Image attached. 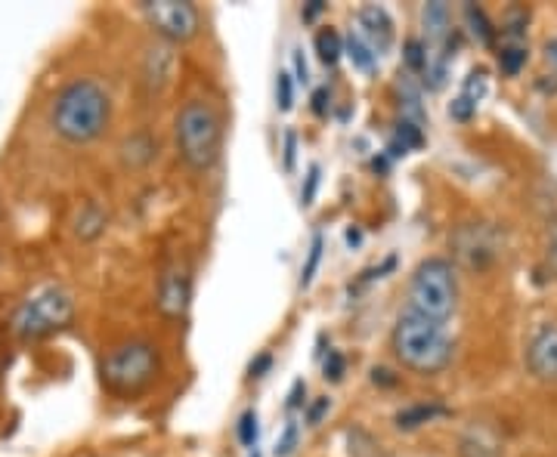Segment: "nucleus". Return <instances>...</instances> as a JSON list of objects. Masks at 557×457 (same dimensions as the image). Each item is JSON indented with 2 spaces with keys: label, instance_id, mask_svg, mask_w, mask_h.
I'll use <instances>...</instances> for the list:
<instances>
[{
  "label": "nucleus",
  "instance_id": "obj_37",
  "mask_svg": "<svg viewBox=\"0 0 557 457\" xmlns=\"http://www.w3.org/2000/svg\"><path fill=\"white\" fill-rule=\"evenodd\" d=\"M325 109H328V87H319V90L313 93V112L325 114Z\"/></svg>",
  "mask_w": 557,
  "mask_h": 457
},
{
  "label": "nucleus",
  "instance_id": "obj_16",
  "mask_svg": "<svg viewBox=\"0 0 557 457\" xmlns=\"http://www.w3.org/2000/svg\"><path fill=\"white\" fill-rule=\"evenodd\" d=\"M105 223H109L105 211L90 201V204L80 207V213H78V220H75V232H78V238L93 241V238H99V235L105 232Z\"/></svg>",
  "mask_w": 557,
  "mask_h": 457
},
{
  "label": "nucleus",
  "instance_id": "obj_29",
  "mask_svg": "<svg viewBox=\"0 0 557 457\" xmlns=\"http://www.w3.org/2000/svg\"><path fill=\"white\" fill-rule=\"evenodd\" d=\"M319 164H313L310 170H307V179H304V189H300V204L310 207L313 201H316V189H319Z\"/></svg>",
  "mask_w": 557,
  "mask_h": 457
},
{
  "label": "nucleus",
  "instance_id": "obj_31",
  "mask_svg": "<svg viewBox=\"0 0 557 457\" xmlns=\"http://www.w3.org/2000/svg\"><path fill=\"white\" fill-rule=\"evenodd\" d=\"M474 112H477V109H474V105L468 103V99H461V96H455L452 105H449V114H452L455 120H471Z\"/></svg>",
  "mask_w": 557,
  "mask_h": 457
},
{
  "label": "nucleus",
  "instance_id": "obj_4",
  "mask_svg": "<svg viewBox=\"0 0 557 457\" xmlns=\"http://www.w3.org/2000/svg\"><path fill=\"white\" fill-rule=\"evenodd\" d=\"M455 306H459V275H455V266L443 257L421 260L412 278H409V309L443 325V321L452 319Z\"/></svg>",
  "mask_w": 557,
  "mask_h": 457
},
{
  "label": "nucleus",
  "instance_id": "obj_22",
  "mask_svg": "<svg viewBox=\"0 0 557 457\" xmlns=\"http://www.w3.org/2000/svg\"><path fill=\"white\" fill-rule=\"evenodd\" d=\"M461 99H468V103L477 109V105L483 103V96H486V71L483 69H474L471 75L465 78V87H461V93H459Z\"/></svg>",
  "mask_w": 557,
  "mask_h": 457
},
{
  "label": "nucleus",
  "instance_id": "obj_6",
  "mask_svg": "<svg viewBox=\"0 0 557 457\" xmlns=\"http://www.w3.org/2000/svg\"><path fill=\"white\" fill-rule=\"evenodd\" d=\"M158 374V349L149 340H127L103 359V383L112 393H137Z\"/></svg>",
  "mask_w": 557,
  "mask_h": 457
},
{
  "label": "nucleus",
  "instance_id": "obj_36",
  "mask_svg": "<svg viewBox=\"0 0 557 457\" xmlns=\"http://www.w3.org/2000/svg\"><path fill=\"white\" fill-rule=\"evenodd\" d=\"M328 405H332V402H328L325 395H322L319 402H313V405L307 408V423H310V427H316V423L322 420V414L328 411Z\"/></svg>",
  "mask_w": 557,
  "mask_h": 457
},
{
  "label": "nucleus",
  "instance_id": "obj_2",
  "mask_svg": "<svg viewBox=\"0 0 557 457\" xmlns=\"http://www.w3.org/2000/svg\"><path fill=\"white\" fill-rule=\"evenodd\" d=\"M391 346L402 365L418 374L443 371V368L452 361V349H455L446 328L425 319V315L412 312V309H406L397 319L393 334H391Z\"/></svg>",
  "mask_w": 557,
  "mask_h": 457
},
{
  "label": "nucleus",
  "instance_id": "obj_18",
  "mask_svg": "<svg viewBox=\"0 0 557 457\" xmlns=\"http://www.w3.org/2000/svg\"><path fill=\"white\" fill-rule=\"evenodd\" d=\"M316 56L322 65L334 69V65L341 62V56H344V37H341L334 29H322L316 35Z\"/></svg>",
  "mask_w": 557,
  "mask_h": 457
},
{
  "label": "nucleus",
  "instance_id": "obj_14",
  "mask_svg": "<svg viewBox=\"0 0 557 457\" xmlns=\"http://www.w3.org/2000/svg\"><path fill=\"white\" fill-rule=\"evenodd\" d=\"M421 22H425V31H427V40H431V44H446L449 40L452 16H449V6L443 4V0L425 4V10H421Z\"/></svg>",
  "mask_w": 557,
  "mask_h": 457
},
{
  "label": "nucleus",
  "instance_id": "obj_28",
  "mask_svg": "<svg viewBox=\"0 0 557 457\" xmlns=\"http://www.w3.org/2000/svg\"><path fill=\"white\" fill-rule=\"evenodd\" d=\"M298 436H300V427L294 420L285 423V429H282L279 442H276V457H288L294 452V445H298Z\"/></svg>",
  "mask_w": 557,
  "mask_h": 457
},
{
  "label": "nucleus",
  "instance_id": "obj_11",
  "mask_svg": "<svg viewBox=\"0 0 557 457\" xmlns=\"http://www.w3.org/2000/svg\"><path fill=\"white\" fill-rule=\"evenodd\" d=\"M357 25H359L357 31L362 35V40H366V44L375 50V56H381V53L391 50V44H393V19H391V12H387L384 6H378V4L359 6Z\"/></svg>",
  "mask_w": 557,
  "mask_h": 457
},
{
  "label": "nucleus",
  "instance_id": "obj_8",
  "mask_svg": "<svg viewBox=\"0 0 557 457\" xmlns=\"http://www.w3.org/2000/svg\"><path fill=\"white\" fill-rule=\"evenodd\" d=\"M452 251L468 269H486L499 257V232L486 223H468L455 232Z\"/></svg>",
  "mask_w": 557,
  "mask_h": 457
},
{
  "label": "nucleus",
  "instance_id": "obj_25",
  "mask_svg": "<svg viewBox=\"0 0 557 457\" xmlns=\"http://www.w3.org/2000/svg\"><path fill=\"white\" fill-rule=\"evenodd\" d=\"M239 442L245 448H257V436H260V427H257V411L254 408H248L245 414L239 418Z\"/></svg>",
  "mask_w": 557,
  "mask_h": 457
},
{
  "label": "nucleus",
  "instance_id": "obj_19",
  "mask_svg": "<svg viewBox=\"0 0 557 457\" xmlns=\"http://www.w3.org/2000/svg\"><path fill=\"white\" fill-rule=\"evenodd\" d=\"M344 53L350 56V62H353V69H359V71H372L375 69V62H378V56H375V50L372 46L362 40L359 31H350L344 40Z\"/></svg>",
  "mask_w": 557,
  "mask_h": 457
},
{
  "label": "nucleus",
  "instance_id": "obj_30",
  "mask_svg": "<svg viewBox=\"0 0 557 457\" xmlns=\"http://www.w3.org/2000/svg\"><path fill=\"white\" fill-rule=\"evenodd\" d=\"M322 371H325V380L338 383L341 378H344V355L338 353V349H332L325 359V365H322Z\"/></svg>",
  "mask_w": 557,
  "mask_h": 457
},
{
  "label": "nucleus",
  "instance_id": "obj_15",
  "mask_svg": "<svg viewBox=\"0 0 557 457\" xmlns=\"http://www.w3.org/2000/svg\"><path fill=\"white\" fill-rule=\"evenodd\" d=\"M121 158H124L127 167H146L152 158H156V139L146 130L133 133L121 143Z\"/></svg>",
  "mask_w": 557,
  "mask_h": 457
},
{
  "label": "nucleus",
  "instance_id": "obj_40",
  "mask_svg": "<svg viewBox=\"0 0 557 457\" xmlns=\"http://www.w3.org/2000/svg\"><path fill=\"white\" fill-rule=\"evenodd\" d=\"M359 241H362L359 228H347V245H359Z\"/></svg>",
  "mask_w": 557,
  "mask_h": 457
},
{
  "label": "nucleus",
  "instance_id": "obj_38",
  "mask_svg": "<svg viewBox=\"0 0 557 457\" xmlns=\"http://www.w3.org/2000/svg\"><path fill=\"white\" fill-rule=\"evenodd\" d=\"M322 10H325V4H322V0H310V4L300 10V16H304V22H313V19H316Z\"/></svg>",
  "mask_w": 557,
  "mask_h": 457
},
{
  "label": "nucleus",
  "instance_id": "obj_35",
  "mask_svg": "<svg viewBox=\"0 0 557 457\" xmlns=\"http://www.w3.org/2000/svg\"><path fill=\"white\" fill-rule=\"evenodd\" d=\"M291 62H294V80H300V84H307L310 80V69H307V59H304V50H294L291 53Z\"/></svg>",
  "mask_w": 557,
  "mask_h": 457
},
{
  "label": "nucleus",
  "instance_id": "obj_41",
  "mask_svg": "<svg viewBox=\"0 0 557 457\" xmlns=\"http://www.w3.org/2000/svg\"><path fill=\"white\" fill-rule=\"evenodd\" d=\"M548 56H554V62H557V40H552V44H548Z\"/></svg>",
  "mask_w": 557,
  "mask_h": 457
},
{
  "label": "nucleus",
  "instance_id": "obj_39",
  "mask_svg": "<svg viewBox=\"0 0 557 457\" xmlns=\"http://www.w3.org/2000/svg\"><path fill=\"white\" fill-rule=\"evenodd\" d=\"M372 380H375V383H384V386H393V383H397V378H393V374L387 371V368H375V371H372Z\"/></svg>",
  "mask_w": 557,
  "mask_h": 457
},
{
  "label": "nucleus",
  "instance_id": "obj_12",
  "mask_svg": "<svg viewBox=\"0 0 557 457\" xmlns=\"http://www.w3.org/2000/svg\"><path fill=\"white\" fill-rule=\"evenodd\" d=\"M173 78V50L171 44H152L143 59V84L152 96L165 93V87Z\"/></svg>",
  "mask_w": 557,
  "mask_h": 457
},
{
  "label": "nucleus",
  "instance_id": "obj_33",
  "mask_svg": "<svg viewBox=\"0 0 557 457\" xmlns=\"http://www.w3.org/2000/svg\"><path fill=\"white\" fill-rule=\"evenodd\" d=\"M304 395H307V383H304V380H294L291 393H288V402H285L288 411H294V408L304 405Z\"/></svg>",
  "mask_w": 557,
  "mask_h": 457
},
{
  "label": "nucleus",
  "instance_id": "obj_7",
  "mask_svg": "<svg viewBox=\"0 0 557 457\" xmlns=\"http://www.w3.org/2000/svg\"><path fill=\"white\" fill-rule=\"evenodd\" d=\"M143 16L165 44H186L198 35V6L190 0H143Z\"/></svg>",
  "mask_w": 557,
  "mask_h": 457
},
{
  "label": "nucleus",
  "instance_id": "obj_5",
  "mask_svg": "<svg viewBox=\"0 0 557 457\" xmlns=\"http://www.w3.org/2000/svg\"><path fill=\"white\" fill-rule=\"evenodd\" d=\"M75 319V297L65 287L46 285L44 291L31 294L13 315V331L22 340H40L63 331Z\"/></svg>",
  "mask_w": 557,
  "mask_h": 457
},
{
  "label": "nucleus",
  "instance_id": "obj_1",
  "mask_svg": "<svg viewBox=\"0 0 557 457\" xmlns=\"http://www.w3.org/2000/svg\"><path fill=\"white\" fill-rule=\"evenodd\" d=\"M53 130L65 139V143H93L105 133L112 120V96L99 80L78 78L65 84L56 93L50 109Z\"/></svg>",
  "mask_w": 557,
  "mask_h": 457
},
{
  "label": "nucleus",
  "instance_id": "obj_17",
  "mask_svg": "<svg viewBox=\"0 0 557 457\" xmlns=\"http://www.w3.org/2000/svg\"><path fill=\"white\" fill-rule=\"evenodd\" d=\"M446 414V408L443 405H427V402H421V405H409V408H402V411L397 414V427L400 429H418V427H425V423H431L434 418H443Z\"/></svg>",
  "mask_w": 557,
  "mask_h": 457
},
{
  "label": "nucleus",
  "instance_id": "obj_9",
  "mask_svg": "<svg viewBox=\"0 0 557 457\" xmlns=\"http://www.w3.org/2000/svg\"><path fill=\"white\" fill-rule=\"evenodd\" d=\"M192 303V272L190 266L173 263L158 278V309L165 319H183Z\"/></svg>",
  "mask_w": 557,
  "mask_h": 457
},
{
  "label": "nucleus",
  "instance_id": "obj_20",
  "mask_svg": "<svg viewBox=\"0 0 557 457\" xmlns=\"http://www.w3.org/2000/svg\"><path fill=\"white\" fill-rule=\"evenodd\" d=\"M465 19H468V25H471V35L477 37V44H480V46H493L495 29H493V22H489L486 12H483V6H477V4H465Z\"/></svg>",
  "mask_w": 557,
  "mask_h": 457
},
{
  "label": "nucleus",
  "instance_id": "obj_26",
  "mask_svg": "<svg viewBox=\"0 0 557 457\" xmlns=\"http://www.w3.org/2000/svg\"><path fill=\"white\" fill-rule=\"evenodd\" d=\"M397 143L402 145V149H421L425 145V130H421L418 124H412V120H402L397 124Z\"/></svg>",
  "mask_w": 557,
  "mask_h": 457
},
{
  "label": "nucleus",
  "instance_id": "obj_32",
  "mask_svg": "<svg viewBox=\"0 0 557 457\" xmlns=\"http://www.w3.org/2000/svg\"><path fill=\"white\" fill-rule=\"evenodd\" d=\"M294 154H298V133L294 130H285V173H291L294 170Z\"/></svg>",
  "mask_w": 557,
  "mask_h": 457
},
{
  "label": "nucleus",
  "instance_id": "obj_21",
  "mask_svg": "<svg viewBox=\"0 0 557 457\" xmlns=\"http://www.w3.org/2000/svg\"><path fill=\"white\" fill-rule=\"evenodd\" d=\"M322 251H325V238L322 235H313L310 241V251H307L304 269H300V287H310L313 278H316V269L322 263Z\"/></svg>",
  "mask_w": 557,
  "mask_h": 457
},
{
  "label": "nucleus",
  "instance_id": "obj_10",
  "mask_svg": "<svg viewBox=\"0 0 557 457\" xmlns=\"http://www.w3.org/2000/svg\"><path fill=\"white\" fill-rule=\"evenodd\" d=\"M527 368L533 378L557 383V325H542L527 346Z\"/></svg>",
  "mask_w": 557,
  "mask_h": 457
},
{
  "label": "nucleus",
  "instance_id": "obj_23",
  "mask_svg": "<svg viewBox=\"0 0 557 457\" xmlns=\"http://www.w3.org/2000/svg\"><path fill=\"white\" fill-rule=\"evenodd\" d=\"M402 62H406L409 75H421V71H425V62H427V46L421 44L418 37H409L406 53H402Z\"/></svg>",
  "mask_w": 557,
  "mask_h": 457
},
{
  "label": "nucleus",
  "instance_id": "obj_34",
  "mask_svg": "<svg viewBox=\"0 0 557 457\" xmlns=\"http://www.w3.org/2000/svg\"><path fill=\"white\" fill-rule=\"evenodd\" d=\"M273 365V355L270 353H260L257 359L251 361V368H248V378H264L266 371H270Z\"/></svg>",
  "mask_w": 557,
  "mask_h": 457
},
{
  "label": "nucleus",
  "instance_id": "obj_13",
  "mask_svg": "<svg viewBox=\"0 0 557 457\" xmlns=\"http://www.w3.org/2000/svg\"><path fill=\"white\" fill-rule=\"evenodd\" d=\"M397 93H400V112H402V120H412V124H418L421 130H425L427 114H425V105H421V90H418V84H415L409 71H400Z\"/></svg>",
  "mask_w": 557,
  "mask_h": 457
},
{
  "label": "nucleus",
  "instance_id": "obj_42",
  "mask_svg": "<svg viewBox=\"0 0 557 457\" xmlns=\"http://www.w3.org/2000/svg\"><path fill=\"white\" fill-rule=\"evenodd\" d=\"M248 457H260V452H257V448H254V452H251V454H248Z\"/></svg>",
  "mask_w": 557,
  "mask_h": 457
},
{
  "label": "nucleus",
  "instance_id": "obj_27",
  "mask_svg": "<svg viewBox=\"0 0 557 457\" xmlns=\"http://www.w3.org/2000/svg\"><path fill=\"white\" fill-rule=\"evenodd\" d=\"M276 105L279 112H291L294 109V78L288 71L276 75Z\"/></svg>",
  "mask_w": 557,
  "mask_h": 457
},
{
  "label": "nucleus",
  "instance_id": "obj_24",
  "mask_svg": "<svg viewBox=\"0 0 557 457\" xmlns=\"http://www.w3.org/2000/svg\"><path fill=\"white\" fill-rule=\"evenodd\" d=\"M527 65V50H523L520 44H511V46H502L499 53V69L505 71L508 78L520 75V69Z\"/></svg>",
  "mask_w": 557,
  "mask_h": 457
},
{
  "label": "nucleus",
  "instance_id": "obj_3",
  "mask_svg": "<svg viewBox=\"0 0 557 457\" xmlns=\"http://www.w3.org/2000/svg\"><path fill=\"white\" fill-rule=\"evenodd\" d=\"M177 152L192 170H211L220 158V145H224V124L220 114L207 99H190L183 109L177 112Z\"/></svg>",
  "mask_w": 557,
  "mask_h": 457
}]
</instances>
